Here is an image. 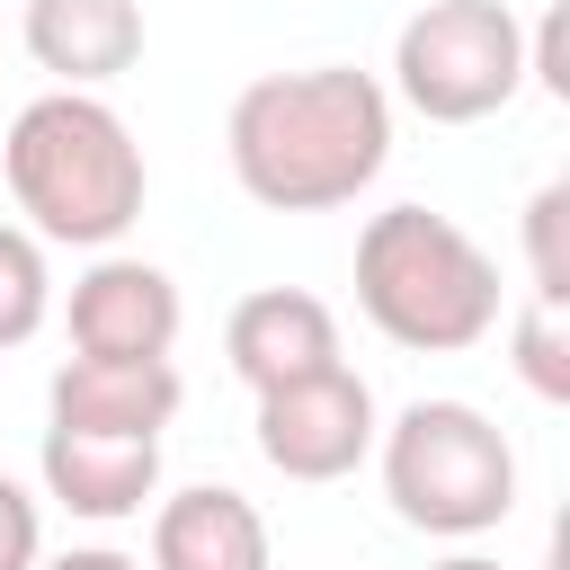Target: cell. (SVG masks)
<instances>
[{
  "label": "cell",
  "instance_id": "obj_1",
  "mask_svg": "<svg viewBox=\"0 0 570 570\" xmlns=\"http://www.w3.org/2000/svg\"><path fill=\"white\" fill-rule=\"evenodd\" d=\"M223 151H232L240 196L267 214L356 205L392 160V89L374 71H347V62L267 71L232 98Z\"/></svg>",
  "mask_w": 570,
  "mask_h": 570
},
{
  "label": "cell",
  "instance_id": "obj_2",
  "mask_svg": "<svg viewBox=\"0 0 570 570\" xmlns=\"http://www.w3.org/2000/svg\"><path fill=\"white\" fill-rule=\"evenodd\" d=\"M0 178L27 214L36 240H62V249H107L134 232L142 214V142L134 125L98 98V89H45L9 116V142H0Z\"/></svg>",
  "mask_w": 570,
  "mask_h": 570
},
{
  "label": "cell",
  "instance_id": "obj_3",
  "mask_svg": "<svg viewBox=\"0 0 570 570\" xmlns=\"http://www.w3.org/2000/svg\"><path fill=\"white\" fill-rule=\"evenodd\" d=\"M356 312L410 356H463L499 330V258L428 205H383L356 232Z\"/></svg>",
  "mask_w": 570,
  "mask_h": 570
},
{
  "label": "cell",
  "instance_id": "obj_4",
  "mask_svg": "<svg viewBox=\"0 0 570 570\" xmlns=\"http://www.w3.org/2000/svg\"><path fill=\"white\" fill-rule=\"evenodd\" d=\"M374 445H383V499L419 534L472 543L517 508V445L472 401H410Z\"/></svg>",
  "mask_w": 570,
  "mask_h": 570
},
{
  "label": "cell",
  "instance_id": "obj_5",
  "mask_svg": "<svg viewBox=\"0 0 570 570\" xmlns=\"http://www.w3.org/2000/svg\"><path fill=\"white\" fill-rule=\"evenodd\" d=\"M392 89L428 125H481L525 89V27L508 0H428L392 36Z\"/></svg>",
  "mask_w": 570,
  "mask_h": 570
},
{
  "label": "cell",
  "instance_id": "obj_6",
  "mask_svg": "<svg viewBox=\"0 0 570 570\" xmlns=\"http://www.w3.org/2000/svg\"><path fill=\"white\" fill-rule=\"evenodd\" d=\"M374 436H383V419H374V383L356 365L303 374L285 392H258V454L285 481H347L374 454Z\"/></svg>",
  "mask_w": 570,
  "mask_h": 570
},
{
  "label": "cell",
  "instance_id": "obj_7",
  "mask_svg": "<svg viewBox=\"0 0 570 570\" xmlns=\"http://www.w3.org/2000/svg\"><path fill=\"white\" fill-rule=\"evenodd\" d=\"M178 285L169 267L151 258H98L80 285H71V356H125V365H151L178 347Z\"/></svg>",
  "mask_w": 570,
  "mask_h": 570
},
{
  "label": "cell",
  "instance_id": "obj_8",
  "mask_svg": "<svg viewBox=\"0 0 570 570\" xmlns=\"http://www.w3.org/2000/svg\"><path fill=\"white\" fill-rule=\"evenodd\" d=\"M223 356H232V374H240L249 392H285V383H303V374L347 365V356H338V312H330L321 294H303V285H258V294H240L232 321H223Z\"/></svg>",
  "mask_w": 570,
  "mask_h": 570
},
{
  "label": "cell",
  "instance_id": "obj_9",
  "mask_svg": "<svg viewBox=\"0 0 570 570\" xmlns=\"http://www.w3.org/2000/svg\"><path fill=\"white\" fill-rule=\"evenodd\" d=\"M178 419V365H125V356H71L45 383V428H80V436H151Z\"/></svg>",
  "mask_w": 570,
  "mask_h": 570
},
{
  "label": "cell",
  "instance_id": "obj_10",
  "mask_svg": "<svg viewBox=\"0 0 570 570\" xmlns=\"http://www.w3.org/2000/svg\"><path fill=\"white\" fill-rule=\"evenodd\" d=\"M36 472H45V499H62V508L89 517V525L142 517V508L160 499V445H151V436H80V428H45Z\"/></svg>",
  "mask_w": 570,
  "mask_h": 570
},
{
  "label": "cell",
  "instance_id": "obj_11",
  "mask_svg": "<svg viewBox=\"0 0 570 570\" xmlns=\"http://www.w3.org/2000/svg\"><path fill=\"white\" fill-rule=\"evenodd\" d=\"M27 53L53 89H107L142 62V0H27Z\"/></svg>",
  "mask_w": 570,
  "mask_h": 570
},
{
  "label": "cell",
  "instance_id": "obj_12",
  "mask_svg": "<svg viewBox=\"0 0 570 570\" xmlns=\"http://www.w3.org/2000/svg\"><path fill=\"white\" fill-rule=\"evenodd\" d=\"M151 570H267V517L223 481L178 490L151 508Z\"/></svg>",
  "mask_w": 570,
  "mask_h": 570
},
{
  "label": "cell",
  "instance_id": "obj_13",
  "mask_svg": "<svg viewBox=\"0 0 570 570\" xmlns=\"http://www.w3.org/2000/svg\"><path fill=\"white\" fill-rule=\"evenodd\" d=\"M53 312V267L27 223H0V347H27Z\"/></svg>",
  "mask_w": 570,
  "mask_h": 570
},
{
  "label": "cell",
  "instance_id": "obj_14",
  "mask_svg": "<svg viewBox=\"0 0 570 570\" xmlns=\"http://www.w3.org/2000/svg\"><path fill=\"white\" fill-rule=\"evenodd\" d=\"M508 347H517V374L534 401H570V312L561 303H525L508 321Z\"/></svg>",
  "mask_w": 570,
  "mask_h": 570
},
{
  "label": "cell",
  "instance_id": "obj_15",
  "mask_svg": "<svg viewBox=\"0 0 570 570\" xmlns=\"http://www.w3.org/2000/svg\"><path fill=\"white\" fill-rule=\"evenodd\" d=\"M525 267H534V303H561L570 312V187H534L525 205Z\"/></svg>",
  "mask_w": 570,
  "mask_h": 570
},
{
  "label": "cell",
  "instance_id": "obj_16",
  "mask_svg": "<svg viewBox=\"0 0 570 570\" xmlns=\"http://www.w3.org/2000/svg\"><path fill=\"white\" fill-rule=\"evenodd\" d=\"M45 561V517H36V499L0 472V570H36Z\"/></svg>",
  "mask_w": 570,
  "mask_h": 570
},
{
  "label": "cell",
  "instance_id": "obj_17",
  "mask_svg": "<svg viewBox=\"0 0 570 570\" xmlns=\"http://www.w3.org/2000/svg\"><path fill=\"white\" fill-rule=\"evenodd\" d=\"M525 80H543L552 98H570V18H561V9L525 36Z\"/></svg>",
  "mask_w": 570,
  "mask_h": 570
},
{
  "label": "cell",
  "instance_id": "obj_18",
  "mask_svg": "<svg viewBox=\"0 0 570 570\" xmlns=\"http://www.w3.org/2000/svg\"><path fill=\"white\" fill-rule=\"evenodd\" d=\"M36 570H142V561H125L116 543H80V552H53V561H36Z\"/></svg>",
  "mask_w": 570,
  "mask_h": 570
},
{
  "label": "cell",
  "instance_id": "obj_19",
  "mask_svg": "<svg viewBox=\"0 0 570 570\" xmlns=\"http://www.w3.org/2000/svg\"><path fill=\"white\" fill-rule=\"evenodd\" d=\"M428 570H499L490 552H445V561H428Z\"/></svg>",
  "mask_w": 570,
  "mask_h": 570
}]
</instances>
